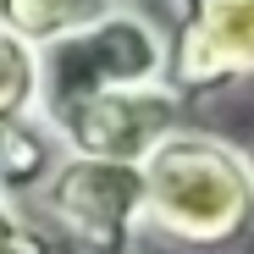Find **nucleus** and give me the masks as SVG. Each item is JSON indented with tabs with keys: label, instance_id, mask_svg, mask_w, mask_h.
I'll return each mask as SVG.
<instances>
[{
	"label": "nucleus",
	"instance_id": "f03ea898",
	"mask_svg": "<svg viewBox=\"0 0 254 254\" xmlns=\"http://www.w3.org/2000/svg\"><path fill=\"white\" fill-rule=\"evenodd\" d=\"M33 61H39L33 116L56 122L61 111H72L83 100H105V94H127V89H155V83H166V33L149 17H138V11L111 6L89 28L39 45Z\"/></svg>",
	"mask_w": 254,
	"mask_h": 254
},
{
	"label": "nucleus",
	"instance_id": "9d476101",
	"mask_svg": "<svg viewBox=\"0 0 254 254\" xmlns=\"http://www.w3.org/2000/svg\"><path fill=\"white\" fill-rule=\"evenodd\" d=\"M105 6H122V0H105Z\"/></svg>",
	"mask_w": 254,
	"mask_h": 254
},
{
	"label": "nucleus",
	"instance_id": "20e7f679",
	"mask_svg": "<svg viewBox=\"0 0 254 254\" xmlns=\"http://www.w3.org/2000/svg\"><path fill=\"white\" fill-rule=\"evenodd\" d=\"M61 155L72 160H111V166H144V155L177 133V94L155 83V89H127L105 100H83L45 122Z\"/></svg>",
	"mask_w": 254,
	"mask_h": 254
},
{
	"label": "nucleus",
	"instance_id": "423d86ee",
	"mask_svg": "<svg viewBox=\"0 0 254 254\" xmlns=\"http://www.w3.org/2000/svg\"><path fill=\"white\" fill-rule=\"evenodd\" d=\"M61 160L66 155H61L56 133L39 116H22L11 127H0V199H6V204L33 199L39 188L50 183V172H56Z\"/></svg>",
	"mask_w": 254,
	"mask_h": 254
},
{
	"label": "nucleus",
	"instance_id": "39448f33",
	"mask_svg": "<svg viewBox=\"0 0 254 254\" xmlns=\"http://www.w3.org/2000/svg\"><path fill=\"white\" fill-rule=\"evenodd\" d=\"M254 77V0H188L183 28L166 39V89L216 94Z\"/></svg>",
	"mask_w": 254,
	"mask_h": 254
},
{
	"label": "nucleus",
	"instance_id": "f257e3e1",
	"mask_svg": "<svg viewBox=\"0 0 254 254\" xmlns=\"http://www.w3.org/2000/svg\"><path fill=\"white\" fill-rule=\"evenodd\" d=\"M144 227L177 249L227 254L254 232V166L210 133L160 138L144 155Z\"/></svg>",
	"mask_w": 254,
	"mask_h": 254
},
{
	"label": "nucleus",
	"instance_id": "6e6552de",
	"mask_svg": "<svg viewBox=\"0 0 254 254\" xmlns=\"http://www.w3.org/2000/svg\"><path fill=\"white\" fill-rule=\"evenodd\" d=\"M33 100H39V61L22 39L0 28V127L33 116Z\"/></svg>",
	"mask_w": 254,
	"mask_h": 254
},
{
	"label": "nucleus",
	"instance_id": "1a4fd4ad",
	"mask_svg": "<svg viewBox=\"0 0 254 254\" xmlns=\"http://www.w3.org/2000/svg\"><path fill=\"white\" fill-rule=\"evenodd\" d=\"M0 254H50L39 227L22 216V204H6V199H0Z\"/></svg>",
	"mask_w": 254,
	"mask_h": 254
},
{
	"label": "nucleus",
	"instance_id": "7ed1b4c3",
	"mask_svg": "<svg viewBox=\"0 0 254 254\" xmlns=\"http://www.w3.org/2000/svg\"><path fill=\"white\" fill-rule=\"evenodd\" d=\"M45 221L72 238L83 254H133L144 227V172L111 160H61L50 183L33 193Z\"/></svg>",
	"mask_w": 254,
	"mask_h": 254
},
{
	"label": "nucleus",
	"instance_id": "0eeeda50",
	"mask_svg": "<svg viewBox=\"0 0 254 254\" xmlns=\"http://www.w3.org/2000/svg\"><path fill=\"white\" fill-rule=\"evenodd\" d=\"M105 0H0V28L11 39H22L28 50L66 39L77 28H89L94 17H105Z\"/></svg>",
	"mask_w": 254,
	"mask_h": 254
},
{
	"label": "nucleus",
	"instance_id": "9b49d317",
	"mask_svg": "<svg viewBox=\"0 0 254 254\" xmlns=\"http://www.w3.org/2000/svg\"><path fill=\"white\" fill-rule=\"evenodd\" d=\"M183 6H188V0H183Z\"/></svg>",
	"mask_w": 254,
	"mask_h": 254
},
{
	"label": "nucleus",
	"instance_id": "f8f14e48",
	"mask_svg": "<svg viewBox=\"0 0 254 254\" xmlns=\"http://www.w3.org/2000/svg\"><path fill=\"white\" fill-rule=\"evenodd\" d=\"M249 166H254V160H249Z\"/></svg>",
	"mask_w": 254,
	"mask_h": 254
}]
</instances>
